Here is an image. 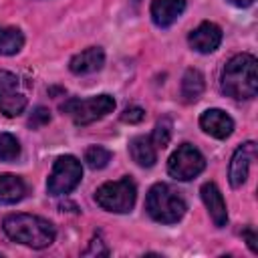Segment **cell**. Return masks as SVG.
<instances>
[{
	"label": "cell",
	"instance_id": "21",
	"mask_svg": "<svg viewBox=\"0 0 258 258\" xmlns=\"http://www.w3.org/2000/svg\"><path fill=\"white\" fill-rule=\"evenodd\" d=\"M149 137H151L155 147H165L169 143V137H171V119L169 117H161L155 123V129H153V133Z\"/></svg>",
	"mask_w": 258,
	"mask_h": 258
},
{
	"label": "cell",
	"instance_id": "23",
	"mask_svg": "<svg viewBox=\"0 0 258 258\" xmlns=\"http://www.w3.org/2000/svg\"><path fill=\"white\" fill-rule=\"evenodd\" d=\"M50 121V113H48V109H44V107H36L34 111H32V115H30V119H28V125L30 127H40V125H46Z\"/></svg>",
	"mask_w": 258,
	"mask_h": 258
},
{
	"label": "cell",
	"instance_id": "5",
	"mask_svg": "<svg viewBox=\"0 0 258 258\" xmlns=\"http://www.w3.org/2000/svg\"><path fill=\"white\" fill-rule=\"evenodd\" d=\"M115 109V99L111 95H97L89 99H67L60 105V111L67 113L77 125H89L97 119H103Z\"/></svg>",
	"mask_w": 258,
	"mask_h": 258
},
{
	"label": "cell",
	"instance_id": "8",
	"mask_svg": "<svg viewBox=\"0 0 258 258\" xmlns=\"http://www.w3.org/2000/svg\"><path fill=\"white\" fill-rule=\"evenodd\" d=\"M26 97L18 91V77L8 71H0V113L16 117L24 113Z\"/></svg>",
	"mask_w": 258,
	"mask_h": 258
},
{
	"label": "cell",
	"instance_id": "2",
	"mask_svg": "<svg viewBox=\"0 0 258 258\" xmlns=\"http://www.w3.org/2000/svg\"><path fill=\"white\" fill-rule=\"evenodd\" d=\"M2 230L12 242H18V244H24V246H30L36 250L50 246L56 238V230H54L52 222H48L40 216H32V214L6 216L2 222Z\"/></svg>",
	"mask_w": 258,
	"mask_h": 258
},
{
	"label": "cell",
	"instance_id": "11",
	"mask_svg": "<svg viewBox=\"0 0 258 258\" xmlns=\"http://www.w3.org/2000/svg\"><path fill=\"white\" fill-rule=\"evenodd\" d=\"M200 127L216 139H226L234 131V119L222 109H208L200 117Z\"/></svg>",
	"mask_w": 258,
	"mask_h": 258
},
{
	"label": "cell",
	"instance_id": "19",
	"mask_svg": "<svg viewBox=\"0 0 258 258\" xmlns=\"http://www.w3.org/2000/svg\"><path fill=\"white\" fill-rule=\"evenodd\" d=\"M20 157V143L10 133H0V161H16Z\"/></svg>",
	"mask_w": 258,
	"mask_h": 258
},
{
	"label": "cell",
	"instance_id": "27",
	"mask_svg": "<svg viewBox=\"0 0 258 258\" xmlns=\"http://www.w3.org/2000/svg\"><path fill=\"white\" fill-rule=\"evenodd\" d=\"M131 2H133V4H135V6H137V4H139V2H141V0H131Z\"/></svg>",
	"mask_w": 258,
	"mask_h": 258
},
{
	"label": "cell",
	"instance_id": "10",
	"mask_svg": "<svg viewBox=\"0 0 258 258\" xmlns=\"http://www.w3.org/2000/svg\"><path fill=\"white\" fill-rule=\"evenodd\" d=\"M187 42L194 50H198L202 54L214 52L222 42V28L214 22H202L196 30L189 32Z\"/></svg>",
	"mask_w": 258,
	"mask_h": 258
},
{
	"label": "cell",
	"instance_id": "16",
	"mask_svg": "<svg viewBox=\"0 0 258 258\" xmlns=\"http://www.w3.org/2000/svg\"><path fill=\"white\" fill-rule=\"evenodd\" d=\"M26 196V183L14 173H0V204H16Z\"/></svg>",
	"mask_w": 258,
	"mask_h": 258
},
{
	"label": "cell",
	"instance_id": "18",
	"mask_svg": "<svg viewBox=\"0 0 258 258\" xmlns=\"http://www.w3.org/2000/svg\"><path fill=\"white\" fill-rule=\"evenodd\" d=\"M24 46V34L14 26H0V54L10 56Z\"/></svg>",
	"mask_w": 258,
	"mask_h": 258
},
{
	"label": "cell",
	"instance_id": "15",
	"mask_svg": "<svg viewBox=\"0 0 258 258\" xmlns=\"http://www.w3.org/2000/svg\"><path fill=\"white\" fill-rule=\"evenodd\" d=\"M129 155L141 167H151L157 161V151L149 135H137L129 141Z\"/></svg>",
	"mask_w": 258,
	"mask_h": 258
},
{
	"label": "cell",
	"instance_id": "12",
	"mask_svg": "<svg viewBox=\"0 0 258 258\" xmlns=\"http://www.w3.org/2000/svg\"><path fill=\"white\" fill-rule=\"evenodd\" d=\"M200 194H202V200H204V204L210 212L212 222L218 228H224L228 224V210H226V202H224V196H222L220 187L214 181H206L200 187Z\"/></svg>",
	"mask_w": 258,
	"mask_h": 258
},
{
	"label": "cell",
	"instance_id": "9",
	"mask_svg": "<svg viewBox=\"0 0 258 258\" xmlns=\"http://www.w3.org/2000/svg\"><path fill=\"white\" fill-rule=\"evenodd\" d=\"M254 157H256V143L254 141H246L234 151V155L230 159V169H228V181L232 187H240L246 181L248 171H250V163L254 161Z\"/></svg>",
	"mask_w": 258,
	"mask_h": 258
},
{
	"label": "cell",
	"instance_id": "1",
	"mask_svg": "<svg viewBox=\"0 0 258 258\" xmlns=\"http://www.w3.org/2000/svg\"><path fill=\"white\" fill-rule=\"evenodd\" d=\"M220 89L224 95L232 99H252L258 93V73H256V56L242 52L232 56L220 77Z\"/></svg>",
	"mask_w": 258,
	"mask_h": 258
},
{
	"label": "cell",
	"instance_id": "13",
	"mask_svg": "<svg viewBox=\"0 0 258 258\" xmlns=\"http://www.w3.org/2000/svg\"><path fill=\"white\" fill-rule=\"evenodd\" d=\"M185 10V0H153L149 6L151 20L159 28L171 26Z\"/></svg>",
	"mask_w": 258,
	"mask_h": 258
},
{
	"label": "cell",
	"instance_id": "17",
	"mask_svg": "<svg viewBox=\"0 0 258 258\" xmlns=\"http://www.w3.org/2000/svg\"><path fill=\"white\" fill-rule=\"evenodd\" d=\"M206 89L204 75L198 69H187L181 79V99L185 103H196Z\"/></svg>",
	"mask_w": 258,
	"mask_h": 258
},
{
	"label": "cell",
	"instance_id": "4",
	"mask_svg": "<svg viewBox=\"0 0 258 258\" xmlns=\"http://www.w3.org/2000/svg\"><path fill=\"white\" fill-rule=\"evenodd\" d=\"M137 200V187L131 177H123L117 181H107L97 187L95 202L113 214H127L133 210Z\"/></svg>",
	"mask_w": 258,
	"mask_h": 258
},
{
	"label": "cell",
	"instance_id": "14",
	"mask_svg": "<svg viewBox=\"0 0 258 258\" xmlns=\"http://www.w3.org/2000/svg\"><path fill=\"white\" fill-rule=\"evenodd\" d=\"M105 64V52L101 46H89L85 48L83 52L75 54L69 62V69L71 73L75 75H91V73H97L101 71Z\"/></svg>",
	"mask_w": 258,
	"mask_h": 258
},
{
	"label": "cell",
	"instance_id": "24",
	"mask_svg": "<svg viewBox=\"0 0 258 258\" xmlns=\"http://www.w3.org/2000/svg\"><path fill=\"white\" fill-rule=\"evenodd\" d=\"M85 256H107L109 254V248L105 246V242L101 240V236H95L93 240H91V244H89V248L83 252Z\"/></svg>",
	"mask_w": 258,
	"mask_h": 258
},
{
	"label": "cell",
	"instance_id": "22",
	"mask_svg": "<svg viewBox=\"0 0 258 258\" xmlns=\"http://www.w3.org/2000/svg\"><path fill=\"white\" fill-rule=\"evenodd\" d=\"M145 119V109L133 105V107H127L123 113H121V121L123 123H141Z\"/></svg>",
	"mask_w": 258,
	"mask_h": 258
},
{
	"label": "cell",
	"instance_id": "25",
	"mask_svg": "<svg viewBox=\"0 0 258 258\" xmlns=\"http://www.w3.org/2000/svg\"><path fill=\"white\" fill-rule=\"evenodd\" d=\"M242 236L246 238V244H248V248L252 250V252H258V246H256V234H254V228L252 226H248L244 232H242Z\"/></svg>",
	"mask_w": 258,
	"mask_h": 258
},
{
	"label": "cell",
	"instance_id": "6",
	"mask_svg": "<svg viewBox=\"0 0 258 258\" xmlns=\"http://www.w3.org/2000/svg\"><path fill=\"white\" fill-rule=\"evenodd\" d=\"M81 177H83L81 161L75 155H60L52 165V171L46 181V189L50 196L71 194L81 183Z\"/></svg>",
	"mask_w": 258,
	"mask_h": 258
},
{
	"label": "cell",
	"instance_id": "20",
	"mask_svg": "<svg viewBox=\"0 0 258 258\" xmlns=\"http://www.w3.org/2000/svg\"><path fill=\"white\" fill-rule=\"evenodd\" d=\"M111 157H113L111 151L101 147V145H93V147H89L85 151V161H87V165L91 169H103L111 161Z\"/></svg>",
	"mask_w": 258,
	"mask_h": 258
},
{
	"label": "cell",
	"instance_id": "3",
	"mask_svg": "<svg viewBox=\"0 0 258 258\" xmlns=\"http://www.w3.org/2000/svg\"><path fill=\"white\" fill-rule=\"evenodd\" d=\"M145 210L159 224H175L183 218L187 206L175 187L169 183H155L147 191Z\"/></svg>",
	"mask_w": 258,
	"mask_h": 258
},
{
	"label": "cell",
	"instance_id": "7",
	"mask_svg": "<svg viewBox=\"0 0 258 258\" xmlns=\"http://www.w3.org/2000/svg\"><path fill=\"white\" fill-rule=\"evenodd\" d=\"M206 169V157L191 143H181L167 161V173L179 181H189Z\"/></svg>",
	"mask_w": 258,
	"mask_h": 258
},
{
	"label": "cell",
	"instance_id": "26",
	"mask_svg": "<svg viewBox=\"0 0 258 258\" xmlns=\"http://www.w3.org/2000/svg\"><path fill=\"white\" fill-rule=\"evenodd\" d=\"M228 2L234 4V6H238V8H248V6L254 4V0H228Z\"/></svg>",
	"mask_w": 258,
	"mask_h": 258
}]
</instances>
